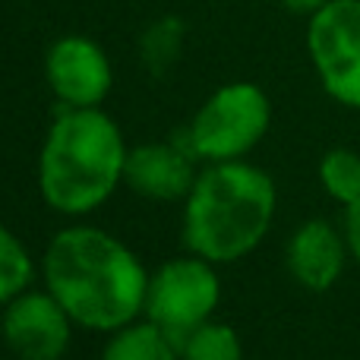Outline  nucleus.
<instances>
[{
	"label": "nucleus",
	"mask_w": 360,
	"mask_h": 360,
	"mask_svg": "<svg viewBox=\"0 0 360 360\" xmlns=\"http://www.w3.org/2000/svg\"><path fill=\"white\" fill-rule=\"evenodd\" d=\"M44 288L82 329L117 332L146 310L149 275L117 237L73 224L57 231L44 250Z\"/></svg>",
	"instance_id": "f257e3e1"
},
{
	"label": "nucleus",
	"mask_w": 360,
	"mask_h": 360,
	"mask_svg": "<svg viewBox=\"0 0 360 360\" xmlns=\"http://www.w3.org/2000/svg\"><path fill=\"white\" fill-rule=\"evenodd\" d=\"M120 127L98 108H63L38 155V190L63 215L95 212L124 177Z\"/></svg>",
	"instance_id": "f03ea898"
},
{
	"label": "nucleus",
	"mask_w": 360,
	"mask_h": 360,
	"mask_svg": "<svg viewBox=\"0 0 360 360\" xmlns=\"http://www.w3.org/2000/svg\"><path fill=\"white\" fill-rule=\"evenodd\" d=\"M275 215V180L266 171L215 162L196 174L184 205V243L209 262H234L259 247Z\"/></svg>",
	"instance_id": "7ed1b4c3"
},
{
	"label": "nucleus",
	"mask_w": 360,
	"mask_h": 360,
	"mask_svg": "<svg viewBox=\"0 0 360 360\" xmlns=\"http://www.w3.org/2000/svg\"><path fill=\"white\" fill-rule=\"evenodd\" d=\"M272 124L269 95L256 82H228L215 89L186 127L196 158L234 162L247 155Z\"/></svg>",
	"instance_id": "20e7f679"
},
{
	"label": "nucleus",
	"mask_w": 360,
	"mask_h": 360,
	"mask_svg": "<svg viewBox=\"0 0 360 360\" xmlns=\"http://www.w3.org/2000/svg\"><path fill=\"white\" fill-rule=\"evenodd\" d=\"M218 300H221V278L215 272V262L202 256H184L165 262L149 278L146 316L162 326L180 351L184 335L215 313Z\"/></svg>",
	"instance_id": "39448f33"
},
{
	"label": "nucleus",
	"mask_w": 360,
	"mask_h": 360,
	"mask_svg": "<svg viewBox=\"0 0 360 360\" xmlns=\"http://www.w3.org/2000/svg\"><path fill=\"white\" fill-rule=\"evenodd\" d=\"M307 51L323 89L360 108V0H329L307 25Z\"/></svg>",
	"instance_id": "423d86ee"
},
{
	"label": "nucleus",
	"mask_w": 360,
	"mask_h": 360,
	"mask_svg": "<svg viewBox=\"0 0 360 360\" xmlns=\"http://www.w3.org/2000/svg\"><path fill=\"white\" fill-rule=\"evenodd\" d=\"M44 76L63 108H98L111 92V60L86 35H63L44 54Z\"/></svg>",
	"instance_id": "0eeeda50"
},
{
	"label": "nucleus",
	"mask_w": 360,
	"mask_h": 360,
	"mask_svg": "<svg viewBox=\"0 0 360 360\" xmlns=\"http://www.w3.org/2000/svg\"><path fill=\"white\" fill-rule=\"evenodd\" d=\"M70 313L54 294L22 291L4 310V342L19 360H60L70 348Z\"/></svg>",
	"instance_id": "6e6552de"
},
{
	"label": "nucleus",
	"mask_w": 360,
	"mask_h": 360,
	"mask_svg": "<svg viewBox=\"0 0 360 360\" xmlns=\"http://www.w3.org/2000/svg\"><path fill=\"white\" fill-rule=\"evenodd\" d=\"M193 162L196 158L186 155L174 143L136 146V149L127 152L124 180L139 196L158 199V202H174V199H186V193L196 184Z\"/></svg>",
	"instance_id": "1a4fd4ad"
},
{
	"label": "nucleus",
	"mask_w": 360,
	"mask_h": 360,
	"mask_svg": "<svg viewBox=\"0 0 360 360\" xmlns=\"http://www.w3.org/2000/svg\"><path fill=\"white\" fill-rule=\"evenodd\" d=\"M342 234L323 218L304 221L288 240V269L307 291H329L345 269Z\"/></svg>",
	"instance_id": "9d476101"
},
{
	"label": "nucleus",
	"mask_w": 360,
	"mask_h": 360,
	"mask_svg": "<svg viewBox=\"0 0 360 360\" xmlns=\"http://www.w3.org/2000/svg\"><path fill=\"white\" fill-rule=\"evenodd\" d=\"M177 345L162 326L152 319L146 323H130L124 329L111 332L101 360H177Z\"/></svg>",
	"instance_id": "9b49d317"
},
{
	"label": "nucleus",
	"mask_w": 360,
	"mask_h": 360,
	"mask_svg": "<svg viewBox=\"0 0 360 360\" xmlns=\"http://www.w3.org/2000/svg\"><path fill=\"white\" fill-rule=\"evenodd\" d=\"M184 19L177 16H162L143 32L139 38V57H143V67L152 76H165L177 67L180 51H184Z\"/></svg>",
	"instance_id": "f8f14e48"
},
{
	"label": "nucleus",
	"mask_w": 360,
	"mask_h": 360,
	"mask_svg": "<svg viewBox=\"0 0 360 360\" xmlns=\"http://www.w3.org/2000/svg\"><path fill=\"white\" fill-rule=\"evenodd\" d=\"M180 360H243L240 335L224 323H199L180 342Z\"/></svg>",
	"instance_id": "ddd939ff"
},
{
	"label": "nucleus",
	"mask_w": 360,
	"mask_h": 360,
	"mask_svg": "<svg viewBox=\"0 0 360 360\" xmlns=\"http://www.w3.org/2000/svg\"><path fill=\"white\" fill-rule=\"evenodd\" d=\"M32 275H35L32 256L25 253L19 237L6 224H0V304L19 297L32 285Z\"/></svg>",
	"instance_id": "4468645a"
},
{
	"label": "nucleus",
	"mask_w": 360,
	"mask_h": 360,
	"mask_svg": "<svg viewBox=\"0 0 360 360\" xmlns=\"http://www.w3.org/2000/svg\"><path fill=\"white\" fill-rule=\"evenodd\" d=\"M319 180L335 202L351 205L360 199V155L351 149H332L319 162Z\"/></svg>",
	"instance_id": "2eb2a0df"
},
{
	"label": "nucleus",
	"mask_w": 360,
	"mask_h": 360,
	"mask_svg": "<svg viewBox=\"0 0 360 360\" xmlns=\"http://www.w3.org/2000/svg\"><path fill=\"white\" fill-rule=\"evenodd\" d=\"M345 240H348L351 256L360 262V199L345 205Z\"/></svg>",
	"instance_id": "dca6fc26"
},
{
	"label": "nucleus",
	"mask_w": 360,
	"mask_h": 360,
	"mask_svg": "<svg viewBox=\"0 0 360 360\" xmlns=\"http://www.w3.org/2000/svg\"><path fill=\"white\" fill-rule=\"evenodd\" d=\"M285 4V10H291V13H300V16H313L316 10H323L329 0H281Z\"/></svg>",
	"instance_id": "f3484780"
}]
</instances>
